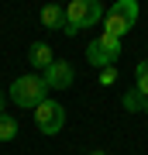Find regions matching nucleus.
Here are the masks:
<instances>
[{
	"label": "nucleus",
	"instance_id": "1",
	"mask_svg": "<svg viewBox=\"0 0 148 155\" xmlns=\"http://www.w3.org/2000/svg\"><path fill=\"white\" fill-rule=\"evenodd\" d=\"M138 21V4L134 0H117L110 11H104V35L110 38H124Z\"/></svg>",
	"mask_w": 148,
	"mask_h": 155
},
{
	"label": "nucleus",
	"instance_id": "2",
	"mask_svg": "<svg viewBox=\"0 0 148 155\" xmlns=\"http://www.w3.org/2000/svg\"><path fill=\"white\" fill-rule=\"evenodd\" d=\"M45 93H48V86H45V79L38 76V72H31V76H17L14 83H11V100H14L17 107H31V110H35L41 100H48Z\"/></svg>",
	"mask_w": 148,
	"mask_h": 155
},
{
	"label": "nucleus",
	"instance_id": "3",
	"mask_svg": "<svg viewBox=\"0 0 148 155\" xmlns=\"http://www.w3.org/2000/svg\"><path fill=\"white\" fill-rule=\"evenodd\" d=\"M117 59H121V38H110V35L100 31L93 41L86 45V62L97 69H114Z\"/></svg>",
	"mask_w": 148,
	"mask_h": 155
},
{
	"label": "nucleus",
	"instance_id": "4",
	"mask_svg": "<svg viewBox=\"0 0 148 155\" xmlns=\"http://www.w3.org/2000/svg\"><path fill=\"white\" fill-rule=\"evenodd\" d=\"M97 21H104V7L97 4V0H72V4L66 7V24L69 28H93Z\"/></svg>",
	"mask_w": 148,
	"mask_h": 155
},
{
	"label": "nucleus",
	"instance_id": "5",
	"mask_svg": "<svg viewBox=\"0 0 148 155\" xmlns=\"http://www.w3.org/2000/svg\"><path fill=\"white\" fill-rule=\"evenodd\" d=\"M35 124H38L41 134H59L62 127H66V110H62V104L41 100V104L35 107Z\"/></svg>",
	"mask_w": 148,
	"mask_h": 155
},
{
	"label": "nucleus",
	"instance_id": "6",
	"mask_svg": "<svg viewBox=\"0 0 148 155\" xmlns=\"http://www.w3.org/2000/svg\"><path fill=\"white\" fill-rule=\"evenodd\" d=\"M45 86H48V90H69L72 86V79H76V72H72V66H69V62H59V59H55L52 62V66L48 69H45Z\"/></svg>",
	"mask_w": 148,
	"mask_h": 155
},
{
	"label": "nucleus",
	"instance_id": "7",
	"mask_svg": "<svg viewBox=\"0 0 148 155\" xmlns=\"http://www.w3.org/2000/svg\"><path fill=\"white\" fill-rule=\"evenodd\" d=\"M41 24H45V28H52V31H66V7L45 4V7H41Z\"/></svg>",
	"mask_w": 148,
	"mask_h": 155
},
{
	"label": "nucleus",
	"instance_id": "8",
	"mask_svg": "<svg viewBox=\"0 0 148 155\" xmlns=\"http://www.w3.org/2000/svg\"><path fill=\"white\" fill-rule=\"evenodd\" d=\"M28 62H31L35 69H41V72H45V69L55 62V59H52V48H48L45 41H35V45H31V52H28Z\"/></svg>",
	"mask_w": 148,
	"mask_h": 155
},
{
	"label": "nucleus",
	"instance_id": "9",
	"mask_svg": "<svg viewBox=\"0 0 148 155\" xmlns=\"http://www.w3.org/2000/svg\"><path fill=\"white\" fill-rule=\"evenodd\" d=\"M134 90H138L141 97H148V59H141V62L134 66Z\"/></svg>",
	"mask_w": 148,
	"mask_h": 155
},
{
	"label": "nucleus",
	"instance_id": "10",
	"mask_svg": "<svg viewBox=\"0 0 148 155\" xmlns=\"http://www.w3.org/2000/svg\"><path fill=\"white\" fill-rule=\"evenodd\" d=\"M11 138H17V121L4 110L0 114V141H11Z\"/></svg>",
	"mask_w": 148,
	"mask_h": 155
},
{
	"label": "nucleus",
	"instance_id": "11",
	"mask_svg": "<svg viewBox=\"0 0 148 155\" xmlns=\"http://www.w3.org/2000/svg\"><path fill=\"white\" fill-rule=\"evenodd\" d=\"M145 104H148V97H141L134 86L124 93V110H145Z\"/></svg>",
	"mask_w": 148,
	"mask_h": 155
},
{
	"label": "nucleus",
	"instance_id": "12",
	"mask_svg": "<svg viewBox=\"0 0 148 155\" xmlns=\"http://www.w3.org/2000/svg\"><path fill=\"white\" fill-rule=\"evenodd\" d=\"M117 83V69H100V86H114Z\"/></svg>",
	"mask_w": 148,
	"mask_h": 155
},
{
	"label": "nucleus",
	"instance_id": "13",
	"mask_svg": "<svg viewBox=\"0 0 148 155\" xmlns=\"http://www.w3.org/2000/svg\"><path fill=\"white\" fill-rule=\"evenodd\" d=\"M0 114H4V90H0Z\"/></svg>",
	"mask_w": 148,
	"mask_h": 155
},
{
	"label": "nucleus",
	"instance_id": "14",
	"mask_svg": "<svg viewBox=\"0 0 148 155\" xmlns=\"http://www.w3.org/2000/svg\"><path fill=\"white\" fill-rule=\"evenodd\" d=\"M90 155H107V152H90Z\"/></svg>",
	"mask_w": 148,
	"mask_h": 155
},
{
	"label": "nucleus",
	"instance_id": "15",
	"mask_svg": "<svg viewBox=\"0 0 148 155\" xmlns=\"http://www.w3.org/2000/svg\"><path fill=\"white\" fill-rule=\"evenodd\" d=\"M145 114H148V104H145Z\"/></svg>",
	"mask_w": 148,
	"mask_h": 155
}]
</instances>
